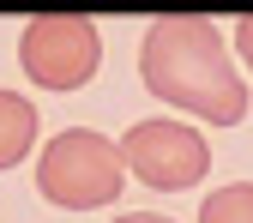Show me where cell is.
<instances>
[{
    "label": "cell",
    "instance_id": "277c9868",
    "mask_svg": "<svg viewBox=\"0 0 253 223\" xmlns=\"http://www.w3.org/2000/svg\"><path fill=\"white\" fill-rule=\"evenodd\" d=\"M18 67L42 90H84L103 67V37L79 12H42L18 37Z\"/></svg>",
    "mask_w": 253,
    "mask_h": 223
},
{
    "label": "cell",
    "instance_id": "5b68a950",
    "mask_svg": "<svg viewBox=\"0 0 253 223\" xmlns=\"http://www.w3.org/2000/svg\"><path fill=\"white\" fill-rule=\"evenodd\" d=\"M37 109H30L18 90H0V169H18L30 145H37Z\"/></svg>",
    "mask_w": 253,
    "mask_h": 223
},
{
    "label": "cell",
    "instance_id": "52a82bcc",
    "mask_svg": "<svg viewBox=\"0 0 253 223\" xmlns=\"http://www.w3.org/2000/svg\"><path fill=\"white\" fill-rule=\"evenodd\" d=\"M235 54L253 67V12H247V18H235Z\"/></svg>",
    "mask_w": 253,
    "mask_h": 223
},
{
    "label": "cell",
    "instance_id": "8992f818",
    "mask_svg": "<svg viewBox=\"0 0 253 223\" xmlns=\"http://www.w3.org/2000/svg\"><path fill=\"white\" fill-rule=\"evenodd\" d=\"M199 223H253V181H229L217 193H205Z\"/></svg>",
    "mask_w": 253,
    "mask_h": 223
},
{
    "label": "cell",
    "instance_id": "ba28073f",
    "mask_svg": "<svg viewBox=\"0 0 253 223\" xmlns=\"http://www.w3.org/2000/svg\"><path fill=\"white\" fill-rule=\"evenodd\" d=\"M115 223H175V217H157V211H126V217H115Z\"/></svg>",
    "mask_w": 253,
    "mask_h": 223
},
{
    "label": "cell",
    "instance_id": "7a4b0ae2",
    "mask_svg": "<svg viewBox=\"0 0 253 223\" xmlns=\"http://www.w3.org/2000/svg\"><path fill=\"white\" fill-rule=\"evenodd\" d=\"M126 187V163H121V145L90 133V127H73L42 145L37 157V193L60 211H103L121 199Z\"/></svg>",
    "mask_w": 253,
    "mask_h": 223
},
{
    "label": "cell",
    "instance_id": "6da1fadb",
    "mask_svg": "<svg viewBox=\"0 0 253 223\" xmlns=\"http://www.w3.org/2000/svg\"><path fill=\"white\" fill-rule=\"evenodd\" d=\"M139 79L151 97L175 103L181 115H199L205 127H235L247 115V79L223 48V30L199 12H169L145 30Z\"/></svg>",
    "mask_w": 253,
    "mask_h": 223
},
{
    "label": "cell",
    "instance_id": "3957f363",
    "mask_svg": "<svg viewBox=\"0 0 253 223\" xmlns=\"http://www.w3.org/2000/svg\"><path fill=\"white\" fill-rule=\"evenodd\" d=\"M121 163H126L133 181H145L151 193H187V187H199L211 175V145H205L199 127L157 115V121H133L126 127Z\"/></svg>",
    "mask_w": 253,
    "mask_h": 223
}]
</instances>
